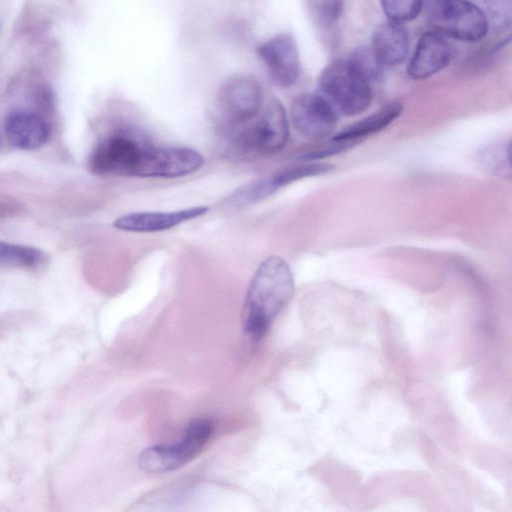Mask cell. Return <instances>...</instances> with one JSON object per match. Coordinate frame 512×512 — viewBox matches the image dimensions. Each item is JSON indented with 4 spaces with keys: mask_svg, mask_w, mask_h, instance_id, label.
<instances>
[{
    "mask_svg": "<svg viewBox=\"0 0 512 512\" xmlns=\"http://www.w3.org/2000/svg\"><path fill=\"white\" fill-rule=\"evenodd\" d=\"M294 278L288 263L279 256L265 258L257 267L245 296L242 323L253 341H260L292 298Z\"/></svg>",
    "mask_w": 512,
    "mask_h": 512,
    "instance_id": "1",
    "label": "cell"
},
{
    "mask_svg": "<svg viewBox=\"0 0 512 512\" xmlns=\"http://www.w3.org/2000/svg\"><path fill=\"white\" fill-rule=\"evenodd\" d=\"M358 142L331 139L330 143L314 149L303 155L302 159L308 161L318 160L333 154H338L354 147Z\"/></svg>",
    "mask_w": 512,
    "mask_h": 512,
    "instance_id": "22",
    "label": "cell"
},
{
    "mask_svg": "<svg viewBox=\"0 0 512 512\" xmlns=\"http://www.w3.org/2000/svg\"><path fill=\"white\" fill-rule=\"evenodd\" d=\"M452 59V47L444 35L424 33L409 61L407 73L415 80L427 79L445 68Z\"/></svg>",
    "mask_w": 512,
    "mask_h": 512,
    "instance_id": "13",
    "label": "cell"
},
{
    "mask_svg": "<svg viewBox=\"0 0 512 512\" xmlns=\"http://www.w3.org/2000/svg\"><path fill=\"white\" fill-rule=\"evenodd\" d=\"M213 430L214 424L210 419L191 421L177 441L147 447L139 455V468L149 473H161L182 467L200 453Z\"/></svg>",
    "mask_w": 512,
    "mask_h": 512,
    "instance_id": "4",
    "label": "cell"
},
{
    "mask_svg": "<svg viewBox=\"0 0 512 512\" xmlns=\"http://www.w3.org/2000/svg\"><path fill=\"white\" fill-rule=\"evenodd\" d=\"M4 130L8 141L22 150H35L49 139L50 127L38 113L13 111L7 115Z\"/></svg>",
    "mask_w": 512,
    "mask_h": 512,
    "instance_id": "14",
    "label": "cell"
},
{
    "mask_svg": "<svg viewBox=\"0 0 512 512\" xmlns=\"http://www.w3.org/2000/svg\"><path fill=\"white\" fill-rule=\"evenodd\" d=\"M510 150V140L494 142L480 153L481 163L494 174L502 176L506 173L510 174Z\"/></svg>",
    "mask_w": 512,
    "mask_h": 512,
    "instance_id": "18",
    "label": "cell"
},
{
    "mask_svg": "<svg viewBox=\"0 0 512 512\" xmlns=\"http://www.w3.org/2000/svg\"><path fill=\"white\" fill-rule=\"evenodd\" d=\"M427 12L436 32L460 41H478L488 30L485 13L469 0H428Z\"/></svg>",
    "mask_w": 512,
    "mask_h": 512,
    "instance_id": "6",
    "label": "cell"
},
{
    "mask_svg": "<svg viewBox=\"0 0 512 512\" xmlns=\"http://www.w3.org/2000/svg\"><path fill=\"white\" fill-rule=\"evenodd\" d=\"M264 97L260 83L250 75H235L227 79L217 94V109L221 128L242 125L261 111Z\"/></svg>",
    "mask_w": 512,
    "mask_h": 512,
    "instance_id": "7",
    "label": "cell"
},
{
    "mask_svg": "<svg viewBox=\"0 0 512 512\" xmlns=\"http://www.w3.org/2000/svg\"><path fill=\"white\" fill-rule=\"evenodd\" d=\"M46 254L31 246L0 241V266L35 268L45 262Z\"/></svg>",
    "mask_w": 512,
    "mask_h": 512,
    "instance_id": "17",
    "label": "cell"
},
{
    "mask_svg": "<svg viewBox=\"0 0 512 512\" xmlns=\"http://www.w3.org/2000/svg\"><path fill=\"white\" fill-rule=\"evenodd\" d=\"M402 112L403 104L401 102H391L369 116L346 127L335 134L332 139L359 142L365 137L389 126Z\"/></svg>",
    "mask_w": 512,
    "mask_h": 512,
    "instance_id": "16",
    "label": "cell"
},
{
    "mask_svg": "<svg viewBox=\"0 0 512 512\" xmlns=\"http://www.w3.org/2000/svg\"><path fill=\"white\" fill-rule=\"evenodd\" d=\"M390 22L404 24L414 20L423 8L424 0H380Z\"/></svg>",
    "mask_w": 512,
    "mask_h": 512,
    "instance_id": "19",
    "label": "cell"
},
{
    "mask_svg": "<svg viewBox=\"0 0 512 512\" xmlns=\"http://www.w3.org/2000/svg\"><path fill=\"white\" fill-rule=\"evenodd\" d=\"M234 149L245 154L272 155L286 145L289 125L285 109L275 98L270 99L250 121L222 129Z\"/></svg>",
    "mask_w": 512,
    "mask_h": 512,
    "instance_id": "2",
    "label": "cell"
},
{
    "mask_svg": "<svg viewBox=\"0 0 512 512\" xmlns=\"http://www.w3.org/2000/svg\"><path fill=\"white\" fill-rule=\"evenodd\" d=\"M290 115L297 132L311 140L326 138L337 124L334 107L322 95L315 93L297 95L292 100Z\"/></svg>",
    "mask_w": 512,
    "mask_h": 512,
    "instance_id": "9",
    "label": "cell"
},
{
    "mask_svg": "<svg viewBox=\"0 0 512 512\" xmlns=\"http://www.w3.org/2000/svg\"><path fill=\"white\" fill-rule=\"evenodd\" d=\"M313 20L323 28L333 26L341 17L344 0H307Z\"/></svg>",
    "mask_w": 512,
    "mask_h": 512,
    "instance_id": "20",
    "label": "cell"
},
{
    "mask_svg": "<svg viewBox=\"0 0 512 512\" xmlns=\"http://www.w3.org/2000/svg\"><path fill=\"white\" fill-rule=\"evenodd\" d=\"M151 143L130 127H120L101 139L89 159L90 170L102 176H130Z\"/></svg>",
    "mask_w": 512,
    "mask_h": 512,
    "instance_id": "5",
    "label": "cell"
},
{
    "mask_svg": "<svg viewBox=\"0 0 512 512\" xmlns=\"http://www.w3.org/2000/svg\"><path fill=\"white\" fill-rule=\"evenodd\" d=\"M257 52L275 85L287 88L297 82L301 64L297 43L292 35L278 34L259 45Z\"/></svg>",
    "mask_w": 512,
    "mask_h": 512,
    "instance_id": "11",
    "label": "cell"
},
{
    "mask_svg": "<svg viewBox=\"0 0 512 512\" xmlns=\"http://www.w3.org/2000/svg\"><path fill=\"white\" fill-rule=\"evenodd\" d=\"M369 83L378 81L383 75V65L371 48H361L347 60Z\"/></svg>",
    "mask_w": 512,
    "mask_h": 512,
    "instance_id": "21",
    "label": "cell"
},
{
    "mask_svg": "<svg viewBox=\"0 0 512 512\" xmlns=\"http://www.w3.org/2000/svg\"><path fill=\"white\" fill-rule=\"evenodd\" d=\"M209 212L207 206H194L174 211L133 212L115 219L113 227L135 233H153L169 230Z\"/></svg>",
    "mask_w": 512,
    "mask_h": 512,
    "instance_id": "12",
    "label": "cell"
},
{
    "mask_svg": "<svg viewBox=\"0 0 512 512\" xmlns=\"http://www.w3.org/2000/svg\"><path fill=\"white\" fill-rule=\"evenodd\" d=\"M371 49L383 66L402 63L409 51L407 29L403 24L388 21L375 30Z\"/></svg>",
    "mask_w": 512,
    "mask_h": 512,
    "instance_id": "15",
    "label": "cell"
},
{
    "mask_svg": "<svg viewBox=\"0 0 512 512\" xmlns=\"http://www.w3.org/2000/svg\"><path fill=\"white\" fill-rule=\"evenodd\" d=\"M318 86L334 109L347 116L363 113L372 102L370 83L347 60L328 64Z\"/></svg>",
    "mask_w": 512,
    "mask_h": 512,
    "instance_id": "3",
    "label": "cell"
},
{
    "mask_svg": "<svg viewBox=\"0 0 512 512\" xmlns=\"http://www.w3.org/2000/svg\"><path fill=\"white\" fill-rule=\"evenodd\" d=\"M204 162L203 156L193 148L150 144L141 154L133 177H183L199 170Z\"/></svg>",
    "mask_w": 512,
    "mask_h": 512,
    "instance_id": "8",
    "label": "cell"
},
{
    "mask_svg": "<svg viewBox=\"0 0 512 512\" xmlns=\"http://www.w3.org/2000/svg\"><path fill=\"white\" fill-rule=\"evenodd\" d=\"M333 169L332 165L325 163H307L283 168L240 187L229 198V204L239 207L257 203L297 180L326 174Z\"/></svg>",
    "mask_w": 512,
    "mask_h": 512,
    "instance_id": "10",
    "label": "cell"
}]
</instances>
